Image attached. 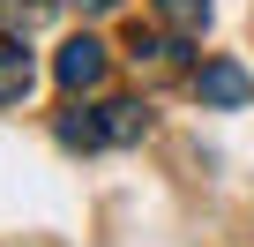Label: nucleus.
<instances>
[{"mask_svg":"<svg viewBox=\"0 0 254 247\" xmlns=\"http://www.w3.org/2000/svg\"><path fill=\"white\" fill-rule=\"evenodd\" d=\"M105 68H112V53H105L97 38H67L60 60H53V82H60V90H97Z\"/></svg>","mask_w":254,"mask_h":247,"instance_id":"obj_1","label":"nucleus"},{"mask_svg":"<svg viewBox=\"0 0 254 247\" xmlns=\"http://www.w3.org/2000/svg\"><path fill=\"white\" fill-rule=\"evenodd\" d=\"M194 97H202V105H247V97H254V75H247L239 60H202V68H194Z\"/></svg>","mask_w":254,"mask_h":247,"instance_id":"obj_2","label":"nucleus"},{"mask_svg":"<svg viewBox=\"0 0 254 247\" xmlns=\"http://www.w3.org/2000/svg\"><path fill=\"white\" fill-rule=\"evenodd\" d=\"M30 82H38L30 53H23L15 38H0V105H15V97H30Z\"/></svg>","mask_w":254,"mask_h":247,"instance_id":"obj_3","label":"nucleus"},{"mask_svg":"<svg viewBox=\"0 0 254 247\" xmlns=\"http://www.w3.org/2000/svg\"><path fill=\"white\" fill-rule=\"evenodd\" d=\"M60 143L67 150H105L112 135H105V105L97 112H60Z\"/></svg>","mask_w":254,"mask_h":247,"instance_id":"obj_4","label":"nucleus"},{"mask_svg":"<svg viewBox=\"0 0 254 247\" xmlns=\"http://www.w3.org/2000/svg\"><path fill=\"white\" fill-rule=\"evenodd\" d=\"M105 135H112V143H142V135H150V112H142L135 97H112V105H105Z\"/></svg>","mask_w":254,"mask_h":247,"instance_id":"obj_5","label":"nucleus"},{"mask_svg":"<svg viewBox=\"0 0 254 247\" xmlns=\"http://www.w3.org/2000/svg\"><path fill=\"white\" fill-rule=\"evenodd\" d=\"M135 68L172 75V68H180V38H142V30H135Z\"/></svg>","mask_w":254,"mask_h":247,"instance_id":"obj_6","label":"nucleus"},{"mask_svg":"<svg viewBox=\"0 0 254 247\" xmlns=\"http://www.w3.org/2000/svg\"><path fill=\"white\" fill-rule=\"evenodd\" d=\"M157 15H165L180 38H194V30L209 23V0H157Z\"/></svg>","mask_w":254,"mask_h":247,"instance_id":"obj_7","label":"nucleus"},{"mask_svg":"<svg viewBox=\"0 0 254 247\" xmlns=\"http://www.w3.org/2000/svg\"><path fill=\"white\" fill-rule=\"evenodd\" d=\"M75 8H82V15H105V8H112V0H75Z\"/></svg>","mask_w":254,"mask_h":247,"instance_id":"obj_8","label":"nucleus"}]
</instances>
